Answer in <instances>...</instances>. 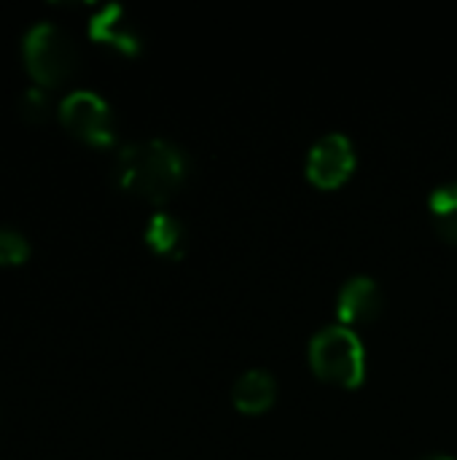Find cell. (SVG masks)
I'll list each match as a JSON object with an SVG mask.
<instances>
[{"instance_id": "277c9868", "label": "cell", "mask_w": 457, "mask_h": 460, "mask_svg": "<svg viewBox=\"0 0 457 460\" xmlns=\"http://www.w3.org/2000/svg\"><path fill=\"white\" fill-rule=\"evenodd\" d=\"M59 119L73 135H78L89 143L105 146L113 140L110 108L92 89H73L70 94H65L59 102Z\"/></svg>"}, {"instance_id": "3957f363", "label": "cell", "mask_w": 457, "mask_h": 460, "mask_svg": "<svg viewBox=\"0 0 457 460\" xmlns=\"http://www.w3.org/2000/svg\"><path fill=\"white\" fill-rule=\"evenodd\" d=\"M24 59L40 84H59L75 67V46L54 22H35L24 35Z\"/></svg>"}, {"instance_id": "6da1fadb", "label": "cell", "mask_w": 457, "mask_h": 460, "mask_svg": "<svg viewBox=\"0 0 457 460\" xmlns=\"http://www.w3.org/2000/svg\"><path fill=\"white\" fill-rule=\"evenodd\" d=\"M116 175L124 189L162 202L180 186L186 175V156L164 137L135 140L119 151Z\"/></svg>"}, {"instance_id": "9c48e42d", "label": "cell", "mask_w": 457, "mask_h": 460, "mask_svg": "<svg viewBox=\"0 0 457 460\" xmlns=\"http://www.w3.org/2000/svg\"><path fill=\"white\" fill-rule=\"evenodd\" d=\"M145 240L154 251L159 253H172L180 256L183 248V224L172 213H154L145 226Z\"/></svg>"}, {"instance_id": "52a82bcc", "label": "cell", "mask_w": 457, "mask_h": 460, "mask_svg": "<svg viewBox=\"0 0 457 460\" xmlns=\"http://www.w3.org/2000/svg\"><path fill=\"white\" fill-rule=\"evenodd\" d=\"M89 35L97 38V40H105V43H113L119 46L121 51H137L140 46V38L132 27V22H127V13L119 3H108L102 5L92 22H89Z\"/></svg>"}, {"instance_id": "30bf717a", "label": "cell", "mask_w": 457, "mask_h": 460, "mask_svg": "<svg viewBox=\"0 0 457 460\" xmlns=\"http://www.w3.org/2000/svg\"><path fill=\"white\" fill-rule=\"evenodd\" d=\"M431 216L436 229L447 237L457 240V183H444L431 191Z\"/></svg>"}, {"instance_id": "7a4b0ae2", "label": "cell", "mask_w": 457, "mask_h": 460, "mask_svg": "<svg viewBox=\"0 0 457 460\" xmlns=\"http://www.w3.org/2000/svg\"><path fill=\"white\" fill-rule=\"evenodd\" d=\"M310 361L315 372L337 385H358L364 380V345L345 323L323 326L310 342Z\"/></svg>"}, {"instance_id": "7c38bea8", "label": "cell", "mask_w": 457, "mask_h": 460, "mask_svg": "<svg viewBox=\"0 0 457 460\" xmlns=\"http://www.w3.org/2000/svg\"><path fill=\"white\" fill-rule=\"evenodd\" d=\"M30 253V245L22 232L0 226V264H19Z\"/></svg>"}, {"instance_id": "4fadbf2b", "label": "cell", "mask_w": 457, "mask_h": 460, "mask_svg": "<svg viewBox=\"0 0 457 460\" xmlns=\"http://www.w3.org/2000/svg\"><path fill=\"white\" fill-rule=\"evenodd\" d=\"M417 460H455L453 456H442V453H431V456H423V458Z\"/></svg>"}, {"instance_id": "5b68a950", "label": "cell", "mask_w": 457, "mask_h": 460, "mask_svg": "<svg viewBox=\"0 0 457 460\" xmlns=\"http://www.w3.org/2000/svg\"><path fill=\"white\" fill-rule=\"evenodd\" d=\"M356 167L353 140L342 132H326L318 137L307 154V175L312 183L331 189L339 186Z\"/></svg>"}, {"instance_id": "8992f818", "label": "cell", "mask_w": 457, "mask_h": 460, "mask_svg": "<svg viewBox=\"0 0 457 460\" xmlns=\"http://www.w3.org/2000/svg\"><path fill=\"white\" fill-rule=\"evenodd\" d=\"M380 310H382V288L377 286L374 278L356 275L342 286L339 299H337V313L345 326L369 323L380 315Z\"/></svg>"}, {"instance_id": "8fae6325", "label": "cell", "mask_w": 457, "mask_h": 460, "mask_svg": "<svg viewBox=\"0 0 457 460\" xmlns=\"http://www.w3.org/2000/svg\"><path fill=\"white\" fill-rule=\"evenodd\" d=\"M51 111V100L46 94V89L40 86H30L22 97H19V116L30 124H40Z\"/></svg>"}, {"instance_id": "ba28073f", "label": "cell", "mask_w": 457, "mask_h": 460, "mask_svg": "<svg viewBox=\"0 0 457 460\" xmlns=\"http://www.w3.org/2000/svg\"><path fill=\"white\" fill-rule=\"evenodd\" d=\"M277 396V383L267 369H248L237 377L232 388V399L242 412H264L272 407Z\"/></svg>"}]
</instances>
